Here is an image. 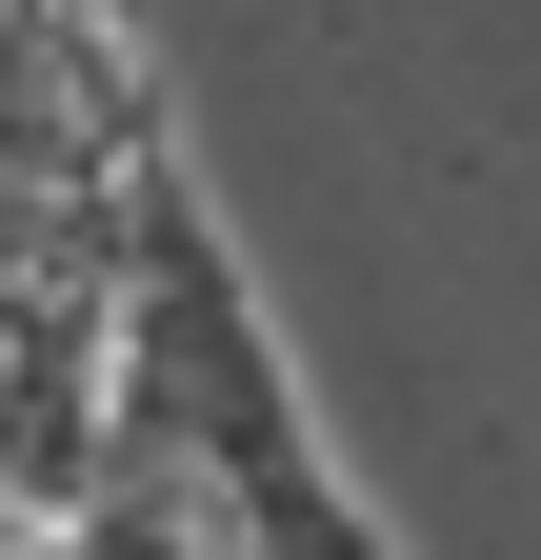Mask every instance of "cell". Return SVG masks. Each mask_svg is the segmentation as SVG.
<instances>
[{
    "label": "cell",
    "mask_w": 541,
    "mask_h": 560,
    "mask_svg": "<svg viewBox=\"0 0 541 560\" xmlns=\"http://www.w3.org/2000/svg\"><path fill=\"white\" fill-rule=\"evenodd\" d=\"M0 560H60V521H41V501H0Z\"/></svg>",
    "instance_id": "7a4b0ae2"
},
{
    "label": "cell",
    "mask_w": 541,
    "mask_h": 560,
    "mask_svg": "<svg viewBox=\"0 0 541 560\" xmlns=\"http://www.w3.org/2000/svg\"><path fill=\"white\" fill-rule=\"evenodd\" d=\"M200 540H221V560H401L361 501H342V460H241V480H200Z\"/></svg>",
    "instance_id": "6da1fadb"
}]
</instances>
